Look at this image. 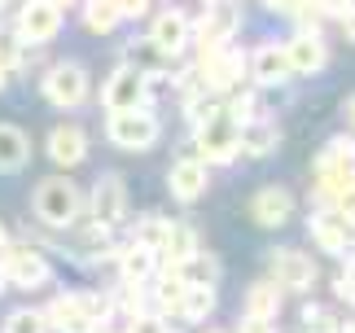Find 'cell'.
<instances>
[{"mask_svg":"<svg viewBox=\"0 0 355 333\" xmlns=\"http://www.w3.org/2000/svg\"><path fill=\"white\" fill-rule=\"evenodd\" d=\"M105 136H110V145L123 149V154H141V149H149L162 136V123L149 105L119 110V114H110V123H105Z\"/></svg>","mask_w":355,"mask_h":333,"instance_id":"obj_1","label":"cell"},{"mask_svg":"<svg viewBox=\"0 0 355 333\" xmlns=\"http://www.w3.org/2000/svg\"><path fill=\"white\" fill-rule=\"evenodd\" d=\"M79 211H84V198H79V189L71 185V180H62V176H49V180H40V189H35V215L44 219L49 228H71Z\"/></svg>","mask_w":355,"mask_h":333,"instance_id":"obj_2","label":"cell"},{"mask_svg":"<svg viewBox=\"0 0 355 333\" xmlns=\"http://www.w3.org/2000/svg\"><path fill=\"white\" fill-rule=\"evenodd\" d=\"M0 276L18 289H40V285H49L53 268L35 246H0Z\"/></svg>","mask_w":355,"mask_h":333,"instance_id":"obj_3","label":"cell"},{"mask_svg":"<svg viewBox=\"0 0 355 333\" xmlns=\"http://www.w3.org/2000/svg\"><path fill=\"white\" fill-rule=\"evenodd\" d=\"M268 281L277 289H290V294H307L316 285V259L303 255V250H272Z\"/></svg>","mask_w":355,"mask_h":333,"instance_id":"obj_4","label":"cell"},{"mask_svg":"<svg viewBox=\"0 0 355 333\" xmlns=\"http://www.w3.org/2000/svg\"><path fill=\"white\" fill-rule=\"evenodd\" d=\"M198 149L202 154H193V158H202V162H233L237 158V119L228 114V110H220L215 119H207L198 128Z\"/></svg>","mask_w":355,"mask_h":333,"instance_id":"obj_5","label":"cell"},{"mask_svg":"<svg viewBox=\"0 0 355 333\" xmlns=\"http://www.w3.org/2000/svg\"><path fill=\"white\" fill-rule=\"evenodd\" d=\"M145 96H149V75L132 71V66H119L101 88V105L110 110V114H119V110H141Z\"/></svg>","mask_w":355,"mask_h":333,"instance_id":"obj_6","label":"cell"},{"mask_svg":"<svg viewBox=\"0 0 355 333\" xmlns=\"http://www.w3.org/2000/svg\"><path fill=\"white\" fill-rule=\"evenodd\" d=\"M58 31H62V9L49 5V0H26L18 22H13V35L22 44H49Z\"/></svg>","mask_w":355,"mask_h":333,"instance_id":"obj_7","label":"cell"},{"mask_svg":"<svg viewBox=\"0 0 355 333\" xmlns=\"http://www.w3.org/2000/svg\"><path fill=\"white\" fill-rule=\"evenodd\" d=\"M44 96H49L53 105H62V110L84 105V96H88V71L79 62H58L44 75Z\"/></svg>","mask_w":355,"mask_h":333,"instance_id":"obj_8","label":"cell"},{"mask_svg":"<svg viewBox=\"0 0 355 333\" xmlns=\"http://www.w3.org/2000/svg\"><path fill=\"white\" fill-rule=\"evenodd\" d=\"M198 75H202V88H207V92H233L237 83H241V75H245V58H241L237 49L202 53Z\"/></svg>","mask_w":355,"mask_h":333,"instance_id":"obj_9","label":"cell"},{"mask_svg":"<svg viewBox=\"0 0 355 333\" xmlns=\"http://www.w3.org/2000/svg\"><path fill=\"white\" fill-rule=\"evenodd\" d=\"M123 215H128V185H123V176L105 171L92 189V224L110 232L114 224H123Z\"/></svg>","mask_w":355,"mask_h":333,"instance_id":"obj_10","label":"cell"},{"mask_svg":"<svg viewBox=\"0 0 355 333\" xmlns=\"http://www.w3.org/2000/svg\"><path fill=\"white\" fill-rule=\"evenodd\" d=\"M241 31V13L228 9V5H211L198 22V44L202 53H215V49H228V40Z\"/></svg>","mask_w":355,"mask_h":333,"instance_id":"obj_11","label":"cell"},{"mask_svg":"<svg viewBox=\"0 0 355 333\" xmlns=\"http://www.w3.org/2000/svg\"><path fill=\"white\" fill-rule=\"evenodd\" d=\"M250 215H254V224H263V228L290 224V219H294V193L281 189V185H263L250 198Z\"/></svg>","mask_w":355,"mask_h":333,"instance_id":"obj_12","label":"cell"},{"mask_svg":"<svg viewBox=\"0 0 355 333\" xmlns=\"http://www.w3.org/2000/svg\"><path fill=\"white\" fill-rule=\"evenodd\" d=\"M49 158L58 166H79L88 158V132L79 123H58L49 132Z\"/></svg>","mask_w":355,"mask_h":333,"instance_id":"obj_13","label":"cell"},{"mask_svg":"<svg viewBox=\"0 0 355 333\" xmlns=\"http://www.w3.org/2000/svg\"><path fill=\"white\" fill-rule=\"evenodd\" d=\"M149 44H154L158 53H167V58H175V53L189 49V18L180 9H167L158 13L154 26H149Z\"/></svg>","mask_w":355,"mask_h":333,"instance_id":"obj_14","label":"cell"},{"mask_svg":"<svg viewBox=\"0 0 355 333\" xmlns=\"http://www.w3.org/2000/svg\"><path fill=\"white\" fill-rule=\"evenodd\" d=\"M285 49V62H290V75H316L324 62H329V53H324V40L320 35H307V31H298L290 44H281Z\"/></svg>","mask_w":355,"mask_h":333,"instance_id":"obj_15","label":"cell"},{"mask_svg":"<svg viewBox=\"0 0 355 333\" xmlns=\"http://www.w3.org/2000/svg\"><path fill=\"white\" fill-rule=\"evenodd\" d=\"M277 145H281V128L272 119H263V114L245 119L241 128H237V149H241V154H250V158H268Z\"/></svg>","mask_w":355,"mask_h":333,"instance_id":"obj_16","label":"cell"},{"mask_svg":"<svg viewBox=\"0 0 355 333\" xmlns=\"http://www.w3.org/2000/svg\"><path fill=\"white\" fill-rule=\"evenodd\" d=\"M307 228H311V241H316L324 255H351V228L338 219V211H316Z\"/></svg>","mask_w":355,"mask_h":333,"instance_id":"obj_17","label":"cell"},{"mask_svg":"<svg viewBox=\"0 0 355 333\" xmlns=\"http://www.w3.org/2000/svg\"><path fill=\"white\" fill-rule=\"evenodd\" d=\"M167 185H171V198H180V202H198L202 193H207V162L202 158H180L171 166V176H167Z\"/></svg>","mask_w":355,"mask_h":333,"instance_id":"obj_18","label":"cell"},{"mask_svg":"<svg viewBox=\"0 0 355 333\" xmlns=\"http://www.w3.org/2000/svg\"><path fill=\"white\" fill-rule=\"evenodd\" d=\"M250 75L259 88H277V83L290 79V62H285L281 44H259V53L250 58Z\"/></svg>","mask_w":355,"mask_h":333,"instance_id":"obj_19","label":"cell"},{"mask_svg":"<svg viewBox=\"0 0 355 333\" xmlns=\"http://www.w3.org/2000/svg\"><path fill=\"white\" fill-rule=\"evenodd\" d=\"M44 325L58 329V333H101V329L84 316V307L75 302V294H71V298H53L49 311H44Z\"/></svg>","mask_w":355,"mask_h":333,"instance_id":"obj_20","label":"cell"},{"mask_svg":"<svg viewBox=\"0 0 355 333\" xmlns=\"http://www.w3.org/2000/svg\"><path fill=\"white\" fill-rule=\"evenodd\" d=\"M26 158H31V141H26V132L13 128V123H0V176L22 171Z\"/></svg>","mask_w":355,"mask_h":333,"instance_id":"obj_21","label":"cell"},{"mask_svg":"<svg viewBox=\"0 0 355 333\" xmlns=\"http://www.w3.org/2000/svg\"><path fill=\"white\" fill-rule=\"evenodd\" d=\"M158 255L167 259L171 268H184V263L198 255V232L189 228V224H167V237H162Z\"/></svg>","mask_w":355,"mask_h":333,"instance_id":"obj_22","label":"cell"},{"mask_svg":"<svg viewBox=\"0 0 355 333\" xmlns=\"http://www.w3.org/2000/svg\"><path fill=\"white\" fill-rule=\"evenodd\" d=\"M119 268H123V281H132V285H145L149 276L158 272V255H154L149 246H136V241H132V246L119 255Z\"/></svg>","mask_w":355,"mask_h":333,"instance_id":"obj_23","label":"cell"},{"mask_svg":"<svg viewBox=\"0 0 355 333\" xmlns=\"http://www.w3.org/2000/svg\"><path fill=\"white\" fill-rule=\"evenodd\" d=\"M281 311V289L272 281H254L245 289V316H254V321H277Z\"/></svg>","mask_w":355,"mask_h":333,"instance_id":"obj_24","label":"cell"},{"mask_svg":"<svg viewBox=\"0 0 355 333\" xmlns=\"http://www.w3.org/2000/svg\"><path fill=\"white\" fill-rule=\"evenodd\" d=\"M211 311H215V285H184V298L175 316H184L189 325H202Z\"/></svg>","mask_w":355,"mask_h":333,"instance_id":"obj_25","label":"cell"},{"mask_svg":"<svg viewBox=\"0 0 355 333\" xmlns=\"http://www.w3.org/2000/svg\"><path fill=\"white\" fill-rule=\"evenodd\" d=\"M355 166V141L351 136H334L329 145L320 149V158H316V171H351Z\"/></svg>","mask_w":355,"mask_h":333,"instance_id":"obj_26","label":"cell"},{"mask_svg":"<svg viewBox=\"0 0 355 333\" xmlns=\"http://www.w3.org/2000/svg\"><path fill=\"white\" fill-rule=\"evenodd\" d=\"M351 193H355V166H351V171H324L320 176V185H316V198L320 202H343V198H351Z\"/></svg>","mask_w":355,"mask_h":333,"instance_id":"obj_27","label":"cell"},{"mask_svg":"<svg viewBox=\"0 0 355 333\" xmlns=\"http://www.w3.org/2000/svg\"><path fill=\"white\" fill-rule=\"evenodd\" d=\"M84 26H88L92 35H110L114 26H119L114 0H88V5H84Z\"/></svg>","mask_w":355,"mask_h":333,"instance_id":"obj_28","label":"cell"},{"mask_svg":"<svg viewBox=\"0 0 355 333\" xmlns=\"http://www.w3.org/2000/svg\"><path fill=\"white\" fill-rule=\"evenodd\" d=\"M149 298H154V307H158V311H180V298H184V281H180V272L171 268V272L158 281V289H154Z\"/></svg>","mask_w":355,"mask_h":333,"instance_id":"obj_29","label":"cell"},{"mask_svg":"<svg viewBox=\"0 0 355 333\" xmlns=\"http://www.w3.org/2000/svg\"><path fill=\"white\" fill-rule=\"evenodd\" d=\"M5 333H49V325H44V311H31V307L13 311L9 321H5Z\"/></svg>","mask_w":355,"mask_h":333,"instance_id":"obj_30","label":"cell"},{"mask_svg":"<svg viewBox=\"0 0 355 333\" xmlns=\"http://www.w3.org/2000/svg\"><path fill=\"white\" fill-rule=\"evenodd\" d=\"M162 237H167V219H158V215H145V219H141V232H136V246H149V250L158 255Z\"/></svg>","mask_w":355,"mask_h":333,"instance_id":"obj_31","label":"cell"},{"mask_svg":"<svg viewBox=\"0 0 355 333\" xmlns=\"http://www.w3.org/2000/svg\"><path fill=\"white\" fill-rule=\"evenodd\" d=\"M303 325H307V333H338L343 329L334 321V311H324V307H303Z\"/></svg>","mask_w":355,"mask_h":333,"instance_id":"obj_32","label":"cell"},{"mask_svg":"<svg viewBox=\"0 0 355 333\" xmlns=\"http://www.w3.org/2000/svg\"><path fill=\"white\" fill-rule=\"evenodd\" d=\"M128 333H171V325L162 321V316H154V311H141V316L128 321Z\"/></svg>","mask_w":355,"mask_h":333,"instance_id":"obj_33","label":"cell"},{"mask_svg":"<svg viewBox=\"0 0 355 333\" xmlns=\"http://www.w3.org/2000/svg\"><path fill=\"white\" fill-rule=\"evenodd\" d=\"M114 9H119V18H141L149 9V0H114Z\"/></svg>","mask_w":355,"mask_h":333,"instance_id":"obj_34","label":"cell"},{"mask_svg":"<svg viewBox=\"0 0 355 333\" xmlns=\"http://www.w3.org/2000/svg\"><path fill=\"white\" fill-rule=\"evenodd\" d=\"M338 219H343V224L355 232V193H351V198H343V202H338Z\"/></svg>","mask_w":355,"mask_h":333,"instance_id":"obj_35","label":"cell"},{"mask_svg":"<svg viewBox=\"0 0 355 333\" xmlns=\"http://www.w3.org/2000/svg\"><path fill=\"white\" fill-rule=\"evenodd\" d=\"M237 333H277V325H272V321H254V316H245Z\"/></svg>","mask_w":355,"mask_h":333,"instance_id":"obj_36","label":"cell"},{"mask_svg":"<svg viewBox=\"0 0 355 333\" xmlns=\"http://www.w3.org/2000/svg\"><path fill=\"white\" fill-rule=\"evenodd\" d=\"M298 5V0H268V9H277V13H290Z\"/></svg>","mask_w":355,"mask_h":333,"instance_id":"obj_37","label":"cell"},{"mask_svg":"<svg viewBox=\"0 0 355 333\" xmlns=\"http://www.w3.org/2000/svg\"><path fill=\"white\" fill-rule=\"evenodd\" d=\"M343 31L355 40V9H347V13H343Z\"/></svg>","mask_w":355,"mask_h":333,"instance_id":"obj_38","label":"cell"},{"mask_svg":"<svg viewBox=\"0 0 355 333\" xmlns=\"http://www.w3.org/2000/svg\"><path fill=\"white\" fill-rule=\"evenodd\" d=\"M343 114H347V123H351V128H355V92L347 96V110H343Z\"/></svg>","mask_w":355,"mask_h":333,"instance_id":"obj_39","label":"cell"},{"mask_svg":"<svg viewBox=\"0 0 355 333\" xmlns=\"http://www.w3.org/2000/svg\"><path fill=\"white\" fill-rule=\"evenodd\" d=\"M5 83H9V66H0V88H5Z\"/></svg>","mask_w":355,"mask_h":333,"instance_id":"obj_40","label":"cell"},{"mask_svg":"<svg viewBox=\"0 0 355 333\" xmlns=\"http://www.w3.org/2000/svg\"><path fill=\"white\" fill-rule=\"evenodd\" d=\"M0 246H9V232H5V224H0Z\"/></svg>","mask_w":355,"mask_h":333,"instance_id":"obj_41","label":"cell"},{"mask_svg":"<svg viewBox=\"0 0 355 333\" xmlns=\"http://www.w3.org/2000/svg\"><path fill=\"white\" fill-rule=\"evenodd\" d=\"M49 5H58V9H66V5H71V0H49Z\"/></svg>","mask_w":355,"mask_h":333,"instance_id":"obj_42","label":"cell"},{"mask_svg":"<svg viewBox=\"0 0 355 333\" xmlns=\"http://www.w3.org/2000/svg\"><path fill=\"white\" fill-rule=\"evenodd\" d=\"M338 333H355V325H343V329H338Z\"/></svg>","mask_w":355,"mask_h":333,"instance_id":"obj_43","label":"cell"},{"mask_svg":"<svg viewBox=\"0 0 355 333\" xmlns=\"http://www.w3.org/2000/svg\"><path fill=\"white\" fill-rule=\"evenodd\" d=\"M0 294H5V276H0Z\"/></svg>","mask_w":355,"mask_h":333,"instance_id":"obj_44","label":"cell"},{"mask_svg":"<svg viewBox=\"0 0 355 333\" xmlns=\"http://www.w3.org/2000/svg\"><path fill=\"white\" fill-rule=\"evenodd\" d=\"M5 5H9V0H0V9H5Z\"/></svg>","mask_w":355,"mask_h":333,"instance_id":"obj_45","label":"cell"},{"mask_svg":"<svg viewBox=\"0 0 355 333\" xmlns=\"http://www.w3.org/2000/svg\"><path fill=\"white\" fill-rule=\"evenodd\" d=\"M211 5H220V0H211Z\"/></svg>","mask_w":355,"mask_h":333,"instance_id":"obj_46","label":"cell"}]
</instances>
